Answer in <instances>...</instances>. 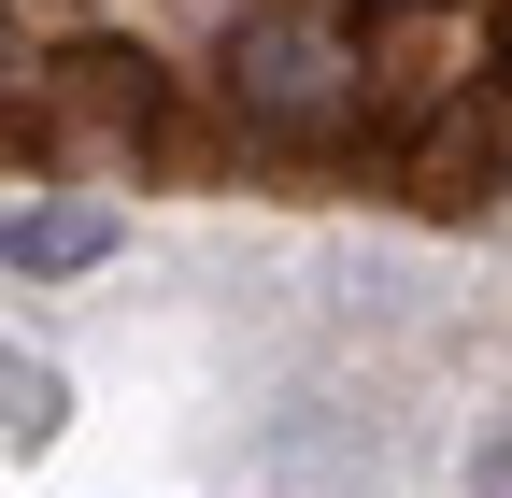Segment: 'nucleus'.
I'll return each mask as SVG.
<instances>
[{
    "label": "nucleus",
    "mask_w": 512,
    "mask_h": 498,
    "mask_svg": "<svg viewBox=\"0 0 512 498\" xmlns=\"http://www.w3.org/2000/svg\"><path fill=\"white\" fill-rule=\"evenodd\" d=\"M214 86H228V114L256 143H342L370 114V43L342 15H313V0H256L228 29V57H214Z\"/></svg>",
    "instance_id": "f257e3e1"
},
{
    "label": "nucleus",
    "mask_w": 512,
    "mask_h": 498,
    "mask_svg": "<svg viewBox=\"0 0 512 498\" xmlns=\"http://www.w3.org/2000/svg\"><path fill=\"white\" fill-rule=\"evenodd\" d=\"M29 114H43L57 157H143L157 143V57L86 43V57H57V72H29Z\"/></svg>",
    "instance_id": "f03ea898"
},
{
    "label": "nucleus",
    "mask_w": 512,
    "mask_h": 498,
    "mask_svg": "<svg viewBox=\"0 0 512 498\" xmlns=\"http://www.w3.org/2000/svg\"><path fill=\"white\" fill-rule=\"evenodd\" d=\"M114 257V200H29V214H0V271H100Z\"/></svg>",
    "instance_id": "7ed1b4c3"
},
{
    "label": "nucleus",
    "mask_w": 512,
    "mask_h": 498,
    "mask_svg": "<svg viewBox=\"0 0 512 498\" xmlns=\"http://www.w3.org/2000/svg\"><path fill=\"white\" fill-rule=\"evenodd\" d=\"M57 427H72V385H57L43 356H15V342H0V442H15V456H43Z\"/></svg>",
    "instance_id": "20e7f679"
},
{
    "label": "nucleus",
    "mask_w": 512,
    "mask_h": 498,
    "mask_svg": "<svg viewBox=\"0 0 512 498\" xmlns=\"http://www.w3.org/2000/svg\"><path fill=\"white\" fill-rule=\"evenodd\" d=\"M29 72H43V57H29V29L0 15V100H29Z\"/></svg>",
    "instance_id": "39448f33"
},
{
    "label": "nucleus",
    "mask_w": 512,
    "mask_h": 498,
    "mask_svg": "<svg viewBox=\"0 0 512 498\" xmlns=\"http://www.w3.org/2000/svg\"><path fill=\"white\" fill-rule=\"evenodd\" d=\"M370 15H427V0H370Z\"/></svg>",
    "instance_id": "423d86ee"
},
{
    "label": "nucleus",
    "mask_w": 512,
    "mask_h": 498,
    "mask_svg": "<svg viewBox=\"0 0 512 498\" xmlns=\"http://www.w3.org/2000/svg\"><path fill=\"white\" fill-rule=\"evenodd\" d=\"M498 72H512V15H498Z\"/></svg>",
    "instance_id": "0eeeda50"
}]
</instances>
